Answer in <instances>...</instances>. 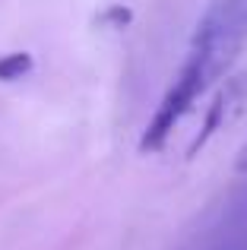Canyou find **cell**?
I'll return each instance as SVG.
<instances>
[{"label":"cell","instance_id":"cell-1","mask_svg":"<svg viewBox=\"0 0 247 250\" xmlns=\"http://www.w3.org/2000/svg\"><path fill=\"white\" fill-rule=\"evenodd\" d=\"M193 42H206L241 54L247 44V0H212L203 19L197 22Z\"/></svg>","mask_w":247,"mask_h":250},{"label":"cell","instance_id":"cell-2","mask_svg":"<svg viewBox=\"0 0 247 250\" xmlns=\"http://www.w3.org/2000/svg\"><path fill=\"white\" fill-rule=\"evenodd\" d=\"M35 67L29 51H13V54L0 57V83H13V80H22L29 70Z\"/></svg>","mask_w":247,"mask_h":250},{"label":"cell","instance_id":"cell-3","mask_svg":"<svg viewBox=\"0 0 247 250\" xmlns=\"http://www.w3.org/2000/svg\"><path fill=\"white\" fill-rule=\"evenodd\" d=\"M133 19V13L127 10V6H121V3H111L105 13L99 16V25H114V29H124V25Z\"/></svg>","mask_w":247,"mask_h":250},{"label":"cell","instance_id":"cell-4","mask_svg":"<svg viewBox=\"0 0 247 250\" xmlns=\"http://www.w3.org/2000/svg\"><path fill=\"white\" fill-rule=\"evenodd\" d=\"M238 168H241V171H247V146L241 149V159H238Z\"/></svg>","mask_w":247,"mask_h":250}]
</instances>
